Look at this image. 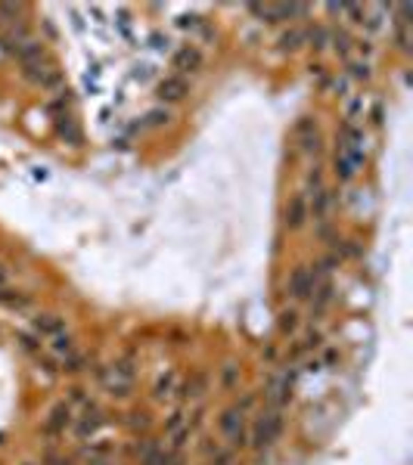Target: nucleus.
I'll list each match as a JSON object with an SVG mask.
<instances>
[{
    "instance_id": "obj_1",
    "label": "nucleus",
    "mask_w": 413,
    "mask_h": 465,
    "mask_svg": "<svg viewBox=\"0 0 413 465\" xmlns=\"http://www.w3.org/2000/svg\"><path fill=\"white\" fill-rule=\"evenodd\" d=\"M280 431H283V416H280V409H268V413H261L255 418V425H252V437L249 443L252 447H270V443L280 437Z\"/></svg>"
},
{
    "instance_id": "obj_2",
    "label": "nucleus",
    "mask_w": 413,
    "mask_h": 465,
    "mask_svg": "<svg viewBox=\"0 0 413 465\" xmlns=\"http://www.w3.org/2000/svg\"><path fill=\"white\" fill-rule=\"evenodd\" d=\"M245 413L239 407H233L227 409V413L221 416V431L227 434V441L233 443V447H245L249 443V437H245Z\"/></svg>"
},
{
    "instance_id": "obj_3",
    "label": "nucleus",
    "mask_w": 413,
    "mask_h": 465,
    "mask_svg": "<svg viewBox=\"0 0 413 465\" xmlns=\"http://www.w3.org/2000/svg\"><path fill=\"white\" fill-rule=\"evenodd\" d=\"M317 282H321V279H317V270L295 267V270H292V276H289V295L298 298V301H305V298L314 295Z\"/></svg>"
},
{
    "instance_id": "obj_4",
    "label": "nucleus",
    "mask_w": 413,
    "mask_h": 465,
    "mask_svg": "<svg viewBox=\"0 0 413 465\" xmlns=\"http://www.w3.org/2000/svg\"><path fill=\"white\" fill-rule=\"evenodd\" d=\"M103 384H106V391H109V394L124 397V394H131V384H134V372H131L128 363H118V366H112V369L103 375Z\"/></svg>"
},
{
    "instance_id": "obj_5",
    "label": "nucleus",
    "mask_w": 413,
    "mask_h": 465,
    "mask_svg": "<svg viewBox=\"0 0 413 465\" xmlns=\"http://www.w3.org/2000/svg\"><path fill=\"white\" fill-rule=\"evenodd\" d=\"M186 93H190V84L181 75H171L159 84V99H165V103H181Z\"/></svg>"
},
{
    "instance_id": "obj_6",
    "label": "nucleus",
    "mask_w": 413,
    "mask_h": 465,
    "mask_svg": "<svg viewBox=\"0 0 413 465\" xmlns=\"http://www.w3.org/2000/svg\"><path fill=\"white\" fill-rule=\"evenodd\" d=\"M289 394H292V378L289 375H277L274 382H270V388H268V397H270V403H274V409H280L286 400H289Z\"/></svg>"
},
{
    "instance_id": "obj_7",
    "label": "nucleus",
    "mask_w": 413,
    "mask_h": 465,
    "mask_svg": "<svg viewBox=\"0 0 413 465\" xmlns=\"http://www.w3.org/2000/svg\"><path fill=\"white\" fill-rule=\"evenodd\" d=\"M175 69H181V71L202 69V53H199L196 46H184V50H177L175 53Z\"/></svg>"
},
{
    "instance_id": "obj_8",
    "label": "nucleus",
    "mask_w": 413,
    "mask_h": 465,
    "mask_svg": "<svg viewBox=\"0 0 413 465\" xmlns=\"http://www.w3.org/2000/svg\"><path fill=\"white\" fill-rule=\"evenodd\" d=\"M308 217H311V214H308V202H305V196H295V198L289 202V208H286V223L295 230V227H302Z\"/></svg>"
},
{
    "instance_id": "obj_9",
    "label": "nucleus",
    "mask_w": 413,
    "mask_h": 465,
    "mask_svg": "<svg viewBox=\"0 0 413 465\" xmlns=\"http://www.w3.org/2000/svg\"><path fill=\"white\" fill-rule=\"evenodd\" d=\"M103 425V416H99V409H93L88 407V413L81 416V422H78V437H90L93 431Z\"/></svg>"
},
{
    "instance_id": "obj_10",
    "label": "nucleus",
    "mask_w": 413,
    "mask_h": 465,
    "mask_svg": "<svg viewBox=\"0 0 413 465\" xmlns=\"http://www.w3.org/2000/svg\"><path fill=\"white\" fill-rule=\"evenodd\" d=\"M311 298H314V314H321L326 304H330V298H332V285L326 282V279H323V282H317V289H314V295H311Z\"/></svg>"
},
{
    "instance_id": "obj_11",
    "label": "nucleus",
    "mask_w": 413,
    "mask_h": 465,
    "mask_svg": "<svg viewBox=\"0 0 413 465\" xmlns=\"http://www.w3.org/2000/svg\"><path fill=\"white\" fill-rule=\"evenodd\" d=\"M65 425H69V407H56L50 416V422H47V431L50 434H56V431H63Z\"/></svg>"
},
{
    "instance_id": "obj_12",
    "label": "nucleus",
    "mask_w": 413,
    "mask_h": 465,
    "mask_svg": "<svg viewBox=\"0 0 413 465\" xmlns=\"http://www.w3.org/2000/svg\"><path fill=\"white\" fill-rule=\"evenodd\" d=\"M35 329L44 332V335H50V332L63 329V320H59V316H53V314H44V316H38V320H35Z\"/></svg>"
},
{
    "instance_id": "obj_13",
    "label": "nucleus",
    "mask_w": 413,
    "mask_h": 465,
    "mask_svg": "<svg viewBox=\"0 0 413 465\" xmlns=\"http://www.w3.org/2000/svg\"><path fill=\"white\" fill-rule=\"evenodd\" d=\"M355 174H357L355 164H351L345 155H336V177H339V180H351Z\"/></svg>"
},
{
    "instance_id": "obj_14",
    "label": "nucleus",
    "mask_w": 413,
    "mask_h": 465,
    "mask_svg": "<svg viewBox=\"0 0 413 465\" xmlns=\"http://www.w3.org/2000/svg\"><path fill=\"white\" fill-rule=\"evenodd\" d=\"M302 41H305V31H298V28L286 31V35L280 37V44H283V50H295V46H302Z\"/></svg>"
},
{
    "instance_id": "obj_15",
    "label": "nucleus",
    "mask_w": 413,
    "mask_h": 465,
    "mask_svg": "<svg viewBox=\"0 0 413 465\" xmlns=\"http://www.w3.org/2000/svg\"><path fill=\"white\" fill-rule=\"evenodd\" d=\"M305 41H311L314 46H326V41H330V31H326V28H314V31H308V35H305Z\"/></svg>"
},
{
    "instance_id": "obj_16",
    "label": "nucleus",
    "mask_w": 413,
    "mask_h": 465,
    "mask_svg": "<svg viewBox=\"0 0 413 465\" xmlns=\"http://www.w3.org/2000/svg\"><path fill=\"white\" fill-rule=\"evenodd\" d=\"M65 118V115H63ZM59 134H69L72 140H75V143H78V140H81V134H78V128H75V124H72V118H65V121H59Z\"/></svg>"
},
{
    "instance_id": "obj_17",
    "label": "nucleus",
    "mask_w": 413,
    "mask_h": 465,
    "mask_svg": "<svg viewBox=\"0 0 413 465\" xmlns=\"http://www.w3.org/2000/svg\"><path fill=\"white\" fill-rule=\"evenodd\" d=\"M165 121H168V112H162V109H156V112L146 115V124H149V128H159V124H165Z\"/></svg>"
},
{
    "instance_id": "obj_18",
    "label": "nucleus",
    "mask_w": 413,
    "mask_h": 465,
    "mask_svg": "<svg viewBox=\"0 0 413 465\" xmlns=\"http://www.w3.org/2000/svg\"><path fill=\"white\" fill-rule=\"evenodd\" d=\"M317 149H321V137H317V130H314V134H308L302 140V152H317Z\"/></svg>"
},
{
    "instance_id": "obj_19",
    "label": "nucleus",
    "mask_w": 413,
    "mask_h": 465,
    "mask_svg": "<svg viewBox=\"0 0 413 465\" xmlns=\"http://www.w3.org/2000/svg\"><path fill=\"white\" fill-rule=\"evenodd\" d=\"M165 462H168V453H162V450H159V447L152 450V453L143 459V465H165Z\"/></svg>"
},
{
    "instance_id": "obj_20",
    "label": "nucleus",
    "mask_w": 413,
    "mask_h": 465,
    "mask_svg": "<svg viewBox=\"0 0 413 465\" xmlns=\"http://www.w3.org/2000/svg\"><path fill=\"white\" fill-rule=\"evenodd\" d=\"M202 384H205V378L196 375L193 382H186V394H190V397H199V394H202Z\"/></svg>"
},
{
    "instance_id": "obj_21",
    "label": "nucleus",
    "mask_w": 413,
    "mask_h": 465,
    "mask_svg": "<svg viewBox=\"0 0 413 465\" xmlns=\"http://www.w3.org/2000/svg\"><path fill=\"white\" fill-rule=\"evenodd\" d=\"M53 348H56L59 354H63V350L69 354V350H72V338L69 335H56V344H53Z\"/></svg>"
},
{
    "instance_id": "obj_22",
    "label": "nucleus",
    "mask_w": 413,
    "mask_h": 465,
    "mask_svg": "<svg viewBox=\"0 0 413 465\" xmlns=\"http://www.w3.org/2000/svg\"><path fill=\"white\" fill-rule=\"evenodd\" d=\"M351 75H355V78H370V65L367 62H355V65H351Z\"/></svg>"
},
{
    "instance_id": "obj_23",
    "label": "nucleus",
    "mask_w": 413,
    "mask_h": 465,
    "mask_svg": "<svg viewBox=\"0 0 413 465\" xmlns=\"http://www.w3.org/2000/svg\"><path fill=\"white\" fill-rule=\"evenodd\" d=\"M233 382H236V366H233V363H227V366H224V384L230 388Z\"/></svg>"
},
{
    "instance_id": "obj_24",
    "label": "nucleus",
    "mask_w": 413,
    "mask_h": 465,
    "mask_svg": "<svg viewBox=\"0 0 413 465\" xmlns=\"http://www.w3.org/2000/svg\"><path fill=\"white\" fill-rule=\"evenodd\" d=\"M332 41H336V50L348 53V46H351V41H348V35H336V37H332Z\"/></svg>"
},
{
    "instance_id": "obj_25",
    "label": "nucleus",
    "mask_w": 413,
    "mask_h": 465,
    "mask_svg": "<svg viewBox=\"0 0 413 465\" xmlns=\"http://www.w3.org/2000/svg\"><path fill=\"white\" fill-rule=\"evenodd\" d=\"M280 326H283V329H295V314H283V320H280Z\"/></svg>"
},
{
    "instance_id": "obj_26",
    "label": "nucleus",
    "mask_w": 413,
    "mask_h": 465,
    "mask_svg": "<svg viewBox=\"0 0 413 465\" xmlns=\"http://www.w3.org/2000/svg\"><path fill=\"white\" fill-rule=\"evenodd\" d=\"M171 382H175V378H171V375H168V378H162V382H159V388H156V394H159V397H162V394H168Z\"/></svg>"
},
{
    "instance_id": "obj_27",
    "label": "nucleus",
    "mask_w": 413,
    "mask_h": 465,
    "mask_svg": "<svg viewBox=\"0 0 413 465\" xmlns=\"http://www.w3.org/2000/svg\"><path fill=\"white\" fill-rule=\"evenodd\" d=\"M3 282H6V276H3V270H0V291H3Z\"/></svg>"
},
{
    "instance_id": "obj_28",
    "label": "nucleus",
    "mask_w": 413,
    "mask_h": 465,
    "mask_svg": "<svg viewBox=\"0 0 413 465\" xmlns=\"http://www.w3.org/2000/svg\"><path fill=\"white\" fill-rule=\"evenodd\" d=\"M29 465H31V462H29Z\"/></svg>"
}]
</instances>
